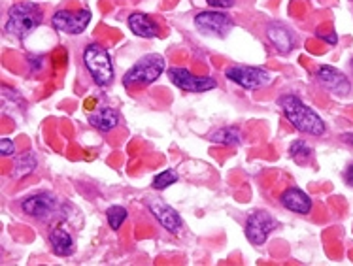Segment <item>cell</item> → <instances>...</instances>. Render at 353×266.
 <instances>
[{
	"mask_svg": "<svg viewBox=\"0 0 353 266\" xmlns=\"http://www.w3.org/2000/svg\"><path fill=\"white\" fill-rule=\"evenodd\" d=\"M278 104H280L283 115L288 117V121L296 130L310 134V136H321L325 132L323 119L310 106H306L301 99H296L295 94H283Z\"/></svg>",
	"mask_w": 353,
	"mask_h": 266,
	"instance_id": "6da1fadb",
	"label": "cell"
},
{
	"mask_svg": "<svg viewBox=\"0 0 353 266\" xmlns=\"http://www.w3.org/2000/svg\"><path fill=\"white\" fill-rule=\"evenodd\" d=\"M42 23V10L32 2H21L10 8L6 32L14 38H27Z\"/></svg>",
	"mask_w": 353,
	"mask_h": 266,
	"instance_id": "7a4b0ae2",
	"label": "cell"
},
{
	"mask_svg": "<svg viewBox=\"0 0 353 266\" xmlns=\"http://www.w3.org/2000/svg\"><path fill=\"white\" fill-rule=\"evenodd\" d=\"M165 66L166 63L163 55H157V53L144 55L140 61H137V65L130 66L129 72L125 74L123 85L127 87V89L150 85L155 79H159L161 74L165 72Z\"/></svg>",
	"mask_w": 353,
	"mask_h": 266,
	"instance_id": "3957f363",
	"label": "cell"
},
{
	"mask_svg": "<svg viewBox=\"0 0 353 266\" xmlns=\"http://www.w3.org/2000/svg\"><path fill=\"white\" fill-rule=\"evenodd\" d=\"M83 63L85 68L94 79V83L101 87H108L114 81V65L110 53L101 43H89L83 50Z\"/></svg>",
	"mask_w": 353,
	"mask_h": 266,
	"instance_id": "277c9868",
	"label": "cell"
},
{
	"mask_svg": "<svg viewBox=\"0 0 353 266\" xmlns=\"http://www.w3.org/2000/svg\"><path fill=\"white\" fill-rule=\"evenodd\" d=\"M278 227H280V223L276 217L270 216L268 212L257 209V212H252L248 221H245V238L253 245H263Z\"/></svg>",
	"mask_w": 353,
	"mask_h": 266,
	"instance_id": "5b68a950",
	"label": "cell"
},
{
	"mask_svg": "<svg viewBox=\"0 0 353 266\" xmlns=\"http://www.w3.org/2000/svg\"><path fill=\"white\" fill-rule=\"evenodd\" d=\"M51 23H53V29L59 32L76 37V34H81L87 29V25L91 23V12L89 10H78V12L59 10L51 17Z\"/></svg>",
	"mask_w": 353,
	"mask_h": 266,
	"instance_id": "8992f818",
	"label": "cell"
},
{
	"mask_svg": "<svg viewBox=\"0 0 353 266\" xmlns=\"http://www.w3.org/2000/svg\"><path fill=\"white\" fill-rule=\"evenodd\" d=\"M195 27L204 37L225 38L234 27L231 15L221 12H201L195 17Z\"/></svg>",
	"mask_w": 353,
	"mask_h": 266,
	"instance_id": "52a82bcc",
	"label": "cell"
},
{
	"mask_svg": "<svg viewBox=\"0 0 353 266\" xmlns=\"http://www.w3.org/2000/svg\"><path fill=\"white\" fill-rule=\"evenodd\" d=\"M225 76L244 89H261L272 81V76L257 66H231L227 68Z\"/></svg>",
	"mask_w": 353,
	"mask_h": 266,
	"instance_id": "ba28073f",
	"label": "cell"
},
{
	"mask_svg": "<svg viewBox=\"0 0 353 266\" xmlns=\"http://www.w3.org/2000/svg\"><path fill=\"white\" fill-rule=\"evenodd\" d=\"M168 78L172 79L174 85L180 87L181 91H188V93H206V91H212L217 87L216 79L193 76L188 68H170Z\"/></svg>",
	"mask_w": 353,
	"mask_h": 266,
	"instance_id": "9c48e42d",
	"label": "cell"
},
{
	"mask_svg": "<svg viewBox=\"0 0 353 266\" xmlns=\"http://www.w3.org/2000/svg\"><path fill=\"white\" fill-rule=\"evenodd\" d=\"M148 208L153 214V217L157 219V223L166 229L168 232H172V234H180L181 229H183V221H181L180 214L172 208V206H168L163 198H159V196H152L150 201H148Z\"/></svg>",
	"mask_w": 353,
	"mask_h": 266,
	"instance_id": "30bf717a",
	"label": "cell"
},
{
	"mask_svg": "<svg viewBox=\"0 0 353 266\" xmlns=\"http://www.w3.org/2000/svg\"><path fill=\"white\" fill-rule=\"evenodd\" d=\"M59 201L50 193H37L27 196L21 202V209L27 216L34 217V219H48L59 209Z\"/></svg>",
	"mask_w": 353,
	"mask_h": 266,
	"instance_id": "8fae6325",
	"label": "cell"
},
{
	"mask_svg": "<svg viewBox=\"0 0 353 266\" xmlns=\"http://www.w3.org/2000/svg\"><path fill=\"white\" fill-rule=\"evenodd\" d=\"M316 78L327 91H331V93L336 94V96H346V94L352 91L350 79L340 72V70L332 68V66H319L316 72Z\"/></svg>",
	"mask_w": 353,
	"mask_h": 266,
	"instance_id": "7c38bea8",
	"label": "cell"
},
{
	"mask_svg": "<svg viewBox=\"0 0 353 266\" xmlns=\"http://www.w3.org/2000/svg\"><path fill=\"white\" fill-rule=\"evenodd\" d=\"M281 204L283 208H288L289 212H295V214H308L312 209V201L308 194L304 193L303 189L291 187L285 193L281 194Z\"/></svg>",
	"mask_w": 353,
	"mask_h": 266,
	"instance_id": "4fadbf2b",
	"label": "cell"
},
{
	"mask_svg": "<svg viewBox=\"0 0 353 266\" xmlns=\"http://www.w3.org/2000/svg\"><path fill=\"white\" fill-rule=\"evenodd\" d=\"M87 119H89V123L93 125L94 129L101 130V132H110V130H114L119 125V114L114 108H108V106L89 112Z\"/></svg>",
	"mask_w": 353,
	"mask_h": 266,
	"instance_id": "5bb4252c",
	"label": "cell"
},
{
	"mask_svg": "<svg viewBox=\"0 0 353 266\" xmlns=\"http://www.w3.org/2000/svg\"><path fill=\"white\" fill-rule=\"evenodd\" d=\"M129 29L132 30V34H137L140 38H157L159 37V25L155 19H152L150 15L145 14H132L129 17Z\"/></svg>",
	"mask_w": 353,
	"mask_h": 266,
	"instance_id": "9a60e30c",
	"label": "cell"
},
{
	"mask_svg": "<svg viewBox=\"0 0 353 266\" xmlns=\"http://www.w3.org/2000/svg\"><path fill=\"white\" fill-rule=\"evenodd\" d=\"M50 244L51 247H53V253H55L57 257H68V255H72L74 253L72 236H70L63 227H57V229L51 230Z\"/></svg>",
	"mask_w": 353,
	"mask_h": 266,
	"instance_id": "2e32d148",
	"label": "cell"
},
{
	"mask_svg": "<svg viewBox=\"0 0 353 266\" xmlns=\"http://www.w3.org/2000/svg\"><path fill=\"white\" fill-rule=\"evenodd\" d=\"M267 37L270 42L274 43V48L280 53H289V51L293 50V37H291V32L285 27L270 25L267 29Z\"/></svg>",
	"mask_w": 353,
	"mask_h": 266,
	"instance_id": "e0dca14e",
	"label": "cell"
},
{
	"mask_svg": "<svg viewBox=\"0 0 353 266\" xmlns=\"http://www.w3.org/2000/svg\"><path fill=\"white\" fill-rule=\"evenodd\" d=\"M210 140L219 145H238L242 142V130L236 127H223V129L216 130L210 136Z\"/></svg>",
	"mask_w": 353,
	"mask_h": 266,
	"instance_id": "ac0fdd59",
	"label": "cell"
},
{
	"mask_svg": "<svg viewBox=\"0 0 353 266\" xmlns=\"http://www.w3.org/2000/svg\"><path fill=\"white\" fill-rule=\"evenodd\" d=\"M34 170H37V157L32 153H23V155L15 158L12 176H14L15 180H21L25 176H30Z\"/></svg>",
	"mask_w": 353,
	"mask_h": 266,
	"instance_id": "d6986e66",
	"label": "cell"
},
{
	"mask_svg": "<svg viewBox=\"0 0 353 266\" xmlns=\"http://www.w3.org/2000/svg\"><path fill=\"white\" fill-rule=\"evenodd\" d=\"M289 155H291V158L295 161L296 165L304 166L310 163L314 152H312V147L306 144L304 140H296V142H293L291 147H289Z\"/></svg>",
	"mask_w": 353,
	"mask_h": 266,
	"instance_id": "ffe728a7",
	"label": "cell"
},
{
	"mask_svg": "<svg viewBox=\"0 0 353 266\" xmlns=\"http://www.w3.org/2000/svg\"><path fill=\"white\" fill-rule=\"evenodd\" d=\"M127 216H129V212L123 208V206H112V208H108V212H106L110 227H112L114 230L121 229V225L125 223Z\"/></svg>",
	"mask_w": 353,
	"mask_h": 266,
	"instance_id": "44dd1931",
	"label": "cell"
},
{
	"mask_svg": "<svg viewBox=\"0 0 353 266\" xmlns=\"http://www.w3.org/2000/svg\"><path fill=\"white\" fill-rule=\"evenodd\" d=\"M176 181H178V174L174 172V170H165V172H161L155 176L153 187L157 189V191H163V189L174 185Z\"/></svg>",
	"mask_w": 353,
	"mask_h": 266,
	"instance_id": "7402d4cb",
	"label": "cell"
},
{
	"mask_svg": "<svg viewBox=\"0 0 353 266\" xmlns=\"http://www.w3.org/2000/svg\"><path fill=\"white\" fill-rule=\"evenodd\" d=\"M0 155H4V157L15 155V144L12 140H8V138L0 140Z\"/></svg>",
	"mask_w": 353,
	"mask_h": 266,
	"instance_id": "603a6c76",
	"label": "cell"
},
{
	"mask_svg": "<svg viewBox=\"0 0 353 266\" xmlns=\"http://www.w3.org/2000/svg\"><path fill=\"white\" fill-rule=\"evenodd\" d=\"M210 6L214 8H231L234 6V0H206Z\"/></svg>",
	"mask_w": 353,
	"mask_h": 266,
	"instance_id": "cb8c5ba5",
	"label": "cell"
},
{
	"mask_svg": "<svg viewBox=\"0 0 353 266\" xmlns=\"http://www.w3.org/2000/svg\"><path fill=\"white\" fill-rule=\"evenodd\" d=\"M344 180L347 181V185H352L353 187V165L347 166L346 174H344Z\"/></svg>",
	"mask_w": 353,
	"mask_h": 266,
	"instance_id": "d4e9b609",
	"label": "cell"
},
{
	"mask_svg": "<svg viewBox=\"0 0 353 266\" xmlns=\"http://www.w3.org/2000/svg\"><path fill=\"white\" fill-rule=\"evenodd\" d=\"M342 140H344L346 144H352L353 145V134H342Z\"/></svg>",
	"mask_w": 353,
	"mask_h": 266,
	"instance_id": "484cf974",
	"label": "cell"
},
{
	"mask_svg": "<svg viewBox=\"0 0 353 266\" xmlns=\"http://www.w3.org/2000/svg\"><path fill=\"white\" fill-rule=\"evenodd\" d=\"M350 65H352V72H353V59H352V63H350Z\"/></svg>",
	"mask_w": 353,
	"mask_h": 266,
	"instance_id": "4316f807",
	"label": "cell"
}]
</instances>
